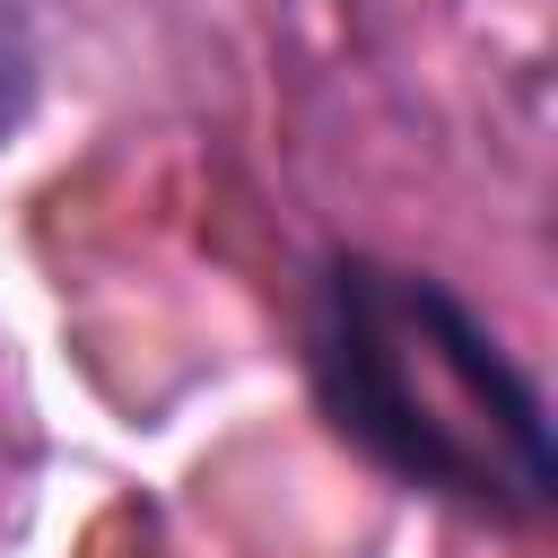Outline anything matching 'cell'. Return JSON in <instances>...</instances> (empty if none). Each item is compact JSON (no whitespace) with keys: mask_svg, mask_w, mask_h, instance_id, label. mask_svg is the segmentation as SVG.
Segmentation results:
<instances>
[{"mask_svg":"<svg viewBox=\"0 0 558 558\" xmlns=\"http://www.w3.org/2000/svg\"><path fill=\"white\" fill-rule=\"evenodd\" d=\"M305 384L340 445L436 506L488 523L558 506L549 401L532 366L436 270L349 244L323 253L305 288Z\"/></svg>","mask_w":558,"mask_h":558,"instance_id":"6da1fadb","label":"cell"},{"mask_svg":"<svg viewBox=\"0 0 558 558\" xmlns=\"http://www.w3.org/2000/svg\"><path fill=\"white\" fill-rule=\"evenodd\" d=\"M44 96V17L35 0H0V148L35 122Z\"/></svg>","mask_w":558,"mask_h":558,"instance_id":"7a4b0ae2","label":"cell"}]
</instances>
